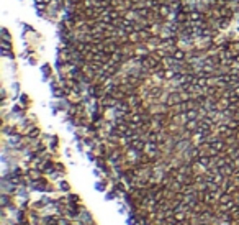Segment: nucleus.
<instances>
[{
    "instance_id": "nucleus-1",
    "label": "nucleus",
    "mask_w": 239,
    "mask_h": 225,
    "mask_svg": "<svg viewBox=\"0 0 239 225\" xmlns=\"http://www.w3.org/2000/svg\"><path fill=\"white\" fill-rule=\"evenodd\" d=\"M170 56H172L177 63H185V61L188 59V53H187L185 49L179 48V46L172 48V51H170Z\"/></svg>"
},
{
    "instance_id": "nucleus-2",
    "label": "nucleus",
    "mask_w": 239,
    "mask_h": 225,
    "mask_svg": "<svg viewBox=\"0 0 239 225\" xmlns=\"http://www.w3.org/2000/svg\"><path fill=\"white\" fill-rule=\"evenodd\" d=\"M188 15V20L193 21V23H200V21H205L206 20V13H203L201 10H197V8H193V10L190 12Z\"/></svg>"
},
{
    "instance_id": "nucleus-3",
    "label": "nucleus",
    "mask_w": 239,
    "mask_h": 225,
    "mask_svg": "<svg viewBox=\"0 0 239 225\" xmlns=\"http://www.w3.org/2000/svg\"><path fill=\"white\" fill-rule=\"evenodd\" d=\"M128 41L133 43V45H139V43H143V38H141L139 30H136V31L130 33V35H128Z\"/></svg>"
},
{
    "instance_id": "nucleus-4",
    "label": "nucleus",
    "mask_w": 239,
    "mask_h": 225,
    "mask_svg": "<svg viewBox=\"0 0 239 225\" xmlns=\"http://www.w3.org/2000/svg\"><path fill=\"white\" fill-rule=\"evenodd\" d=\"M38 135H39V128L38 127H33L31 130L28 131V137L30 138H35V137H38Z\"/></svg>"
}]
</instances>
